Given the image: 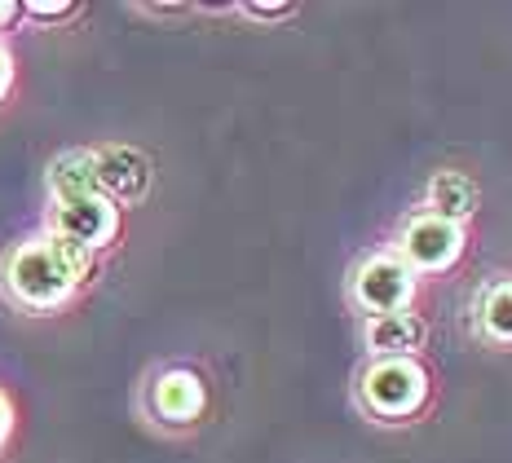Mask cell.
<instances>
[{"mask_svg":"<svg viewBox=\"0 0 512 463\" xmlns=\"http://www.w3.org/2000/svg\"><path fill=\"white\" fill-rule=\"evenodd\" d=\"M89 274V252L58 234L49 239H36V243H23L5 265V287L14 292L23 305L31 309H45V305H58L80 278Z\"/></svg>","mask_w":512,"mask_h":463,"instance_id":"1","label":"cell"},{"mask_svg":"<svg viewBox=\"0 0 512 463\" xmlns=\"http://www.w3.org/2000/svg\"><path fill=\"white\" fill-rule=\"evenodd\" d=\"M53 234L84 247V252H93V247H102L115 234V203L106 195L62 199L58 208H53Z\"/></svg>","mask_w":512,"mask_h":463,"instance_id":"2","label":"cell"},{"mask_svg":"<svg viewBox=\"0 0 512 463\" xmlns=\"http://www.w3.org/2000/svg\"><path fill=\"white\" fill-rule=\"evenodd\" d=\"M362 393H367V402L376 406L380 415H407L424 402V371L411 362H402V358L380 362L367 371Z\"/></svg>","mask_w":512,"mask_h":463,"instance_id":"3","label":"cell"},{"mask_svg":"<svg viewBox=\"0 0 512 463\" xmlns=\"http://www.w3.org/2000/svg\"><path fill=\"white\" fill-rule=\"evenodd\" d=\"M354 292L362 300V309H371L376 318L398 314L411 300V274H407V265L393 261V256H376V261H367L358 269Z\"/></svg>","mask_w":512,"mask_h":463,"instance_id":"4","label":"cell"},{"mask_svg":"<svg viewBox=\"0 0 512 463\" xmlns=\"http://www.w3.org/2000/svg\"><path fill=\"white\" fill-rule=\"evenodd\" d=\"M455 252H460V230H455L451 221L442 217H420L407 230V256L415 265L424 269H442L455 261Z\"/></svg>","mask_w":512,"mask_h":463,"instance_id":"5","label":"cell"},{"mask_svg":"<svg viewBox=\"0 0 512 463\" xmlns=\"http://www.w3.org/2000/svg\"><path fill=\"white\" fill-rule=\"evenodd\" d=\"M151 406H155L159 419H168V424H186V419H195L199 406H204V384H199L190 371H168L164 380L155 384Z\"/></svg>","mask_w":512,"mask_h":463,"instance_id":"6","label":"cell"},{"mask_svg":"<svg viewBox=\"0 0 512 463\" xmlns=\"http://www.w3.org/2000/svg\"><path fill=\"white\" fill-rule=\"evenodd\" d=\"M49 186H53V199H84V195H102L98 190V155L89 150H71L62 155L49 172Z\"/></svg>","mask_w":512,"mask_h":463,"instance_id":"7","label":"cell"},{"mask_svg":"<svg viewBox=\"0 0 512 463\" xmlns=\"http://www.w3.org/2000/svg\"><path fill=\"white\" fill-rule=\"evenodd\" d=\"M142 186H146V164L133 150H106V155H98V190L106 199L111 195L133 199Z\"/></svg>","mask_w":512,"mask_h":463,"instance_id":"8","label":"cell"},{"mask_svg":"<svg viewBox=\"0 0 512 463\" xmlns=\"http://www.w3.org/2000/svg\"><path fill=\"white\" fill-rule=\"evenodd\" d=\"M429 199L437 208L433 217H442V221L455 225V217H468V212H473L477 190H473V181H468L464 172H437L433 186H429Z\"/></svg>","mask_w":512,"mask_h":463,"instance_id":"9","label":"cell"},{"mask_svg":"<svg viewBox=\"0 0 512 463\" xmlns=\"http://www.w3.org/2000/svg\"><path fill=\"white\" fill-rule=\"evenodd\" d=\"M420 336H424V327L415 314H384L367 327V344L380 353H407L420 344Z\"/></svg>","mask_w":512,"mask_h":463,"instance_id":"10","label":"cell"},{"mask_svg":"<svg viewBox=\"0 0 512 463\" xmlns=\"http://www.w3.org/2000/svg\"><path fill=\"white\" fill-rule=\"evenodd\" d=\"M486 327L495 331L499 340H512V283L495 287L486 296Z\"/></svg>","mask_w":512,"mask_h":463,"instance_id":"11","label":"cell"},{"mask_svg":"<svg viewBox=\"0 0 512 463\" xmlns=\"http://www.w3.org/2000/svg\"><path fill=\"white\" fill-rule=\"evenodd\" d=\"M31 14H36V18H58V14H71V5H67V0H31Z\"/></svg>","mask_w":512,"mask_h":463,"instance_id":"12","label":"cell"},{"mask_svg":"<svg viewBox=\"0 0 512 463\" xmlns=\"http://www.w3.org/2000/svg\"><path fill=\"white\" fill-rule=\"evenodd\" d=\"M292 5H248V14H261V18H274V14H287Z\"/></svg>","mask_w":512,"mask_h":463,"instance_id":"13","label":"cell"},{"mask_svg":"<svg viewBox=\"0 0 512 463\" xmlns=\"http://www.w3.org/2000/svg\"><path fill=\"white\" fill-rule=\"evenodd\" d=\"M9 75H14V67H9V53L0 49V93L9 89Z\"/></svg>","mask_w":512,"mask_h":463,"instance_id":"14","label":"cell"},{"mask_svg":"<svg viewBox=\"0 0 512 463\" xmlns=\"http://www.w3.org/2000/svg\"><path fill=\"white\" fill-rule=\"evenodd\" d=\"M5 433H9V402L0 397V441H5Z\"/></svg>","mask_w":512,"mask_h":463,"instance_id":"15","label":"cell"},{"mask_svg":"<svg viewBox=\"0 0 512 463\" xmlns=\"http://www.w3.org/2000/svg\"><path fill=\"white\" fill-rule=\"evenodd\" d=\"M18 14V5H14V0H0V23H9V18H14Z\"/></svg>","mask_w":512,"mask_h":463,"instance_id":"16","label":"cell"}]
</instances>
